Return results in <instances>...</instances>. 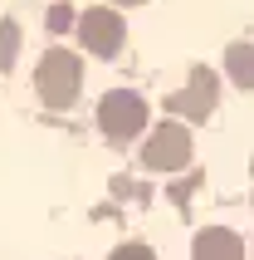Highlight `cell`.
<instances>
[{"label":"cell","instance_id":"6da1fadb","mask_svg":"<svg viewBox=\"0 0 254 260\" xmlns=\"http://www.w3.org/2000/svg\"><path fill=\"white\" fill-rule=\"evenodd\" d=\"M78 84H83V59L69 54V49H49L34 69V88L49 108H69L78 99Z\"/></svg>","mask_w":254,"mask_h":260},{"label":"cell","instance_id":"7a4b0ae2","mask_svg":"<svg viewBox=\"0 0 254 260\" xmlns=\"http://www.w3.org/2000/svg\"><path fill=\"white\" fill-rule=\"evenodd\" d=\"M98 128L108 138H137L147 128V99L132 93V88H113L108 99L98 103Z\"/></svg>","mask_w":254,"mask_h":260},{"label":"cell","instance_id":"3957f363","mask_svg":"<svg viewBox=\"0 0 254 260\" xmlns=\"http://www.w3.org/2000/svg\"><path fill=\"white\" fill-rule=\"evenodd\" d=\"M215 99H220V79H215L205 64H196V69H191V84H186L181 93H171L166 108L181 113V118H191V123H205V118L215 113Z\"/></svg>","mask_w":254,"mask_h":260},{"label":"cell","instance_id":"277c9868","mask_svg":"<svg viewBox=\"0 0 254 260\" xmlns=\"http://www.w3.org/2000/svg\"><path fill=\"white\" fill-rule=\"evenodd\" d=\"M78 40H83L88 54L113 59L127 40V20L117 10H88V15H78Z\"/></svg>","mask_w":254,"mask_h":260},{"label":"cell","instance_id":"5b68a950","mask_svg":"<svg viewBox=\"0 0 254 260\" xmlns=\"http://www.w3.org/2000/svg\"><path fill=\"white\" fill-rule=\"evenodd\" d=\"M142 162H147L152 172H176V167H186V162H191V133H186L181 123H161V128L147 138V147H142Z\"/></svg>","mask_w":254,"mask_h":260},{"label":"cell","instance_id":"8992f818","mask_svg":"<svg viewBox=\"0 0 254 260\" xmlns=\"http://www.w3.org/2000/svg\"><path fill=\"white\" fill-rule=\"evenodd\" d=\"M191 260H244V241L225 226H205L191 246Z\"/></svg>","mask_w":254,"mask_h":260},{"label":"cell","instance_id":"52a82bcc","mask_svg":"<svg viewBox=\"0 0 254 260\" xmlns=\"http://www.w3.org/2000/svg\"><path fill=\"white\" fill-rule=\"evenodd\" d=\"M225 74L240 88H254V44H230L225 49Z\"/></svg>","mask_w":254,"mask_h":260},{"label":"cell","instance_id":"ba28073f","mask_svg":"<svg viewBox=\"0 0 254 260\" xmlns=\"http://www.w3.org/2000/svg\"><path fill=\"white\" fill-rule=\"evenodd\" d=\"M15 49H20V25L15 20H0V74L15 64Z\"/></svg>","mask_w":254,"mask_h":260},{"label":"cell","instance_id":"9c48e42d","mask_svg":"<svg viewBox=\"0 0 254 260\" xmlns=\"http://www.w3.org/2000/svg\"><path fill=\"white\" fill-rule=\"evenodd\" d=\"M44 25H49V29H69V25H73V5H49Z\"/></svg>","mask_w":254,"mask_h":260},{"label":"cell","instance_id":"30bf717a","mask_svg":"<svg viewBox=\"0 0 254 260\" xmlns=\"http://www.w3.org/2000/svg\"><path fill=\"white\" fill-rule=\"evenodd\" d=\"M113 260H156V255H152L147 246H137V241H132V246H117V250H113Z\"/></svg>","mask_w":254,"mask_h":260},{"label":"cell","instance_id":"8fae6325","mask_svg":"<svg viewBox=\"0 0 254 260\" xmlns=\"http://www.w3.org/2000/svg\"><path fill=\"white\" fill-rule=\"evenodd\" d=\"M117 5H142V0H117Z\"/></svg>","mask_w":254,"mask_h":260}]
</instances>
